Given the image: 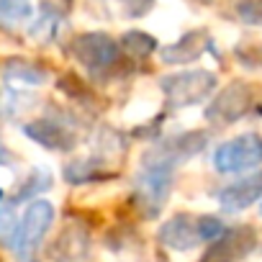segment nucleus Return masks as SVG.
Listing matches in <instances>:
<instances>
[{"label": "nucleus", "instance_id": "1", "mask_svg": "<svg viewBox=\"0 0 262 262\" xmlns=\"http://www.w3.org/2000/svg\"><path fill=\"white\" fill-rule=\"evenodd\" d=\"M175 167L178 162L160 144L144 152L139 172L134 178V208L142 219H157L165 208L172 190Z\"/></svg>", "mask_w": 262, "mask_h": 262}, {"label": "nucleus", "instance_id": "2", "mask_svg": "<svg viewBox=\"0 0 262 262\" xmlns=\"http://www.w3.org/2000/svg\"><path fill=\"white\" fill-rule=\"evenodd\" d=\"M224 231H226V226H224V221L219 216H211V213L193 216V213L183 211V213L170 216L160 226L157 239H160L162 247H167L172 252H190L201 242H213Z\"/></svg>", "mask_w": 262, "mask_h": 262}, {"label": "nucleus", "instance_id": "3", "mask_svg": "<svg viewBox=\"0 0 262 262\" xmlns=\"http://www.w3.org/2000/svg\"><path fill=\"white\" fill-rule=\"evenodd\" d=\"M70 52L93 77H113L126 59L121 54L118 41L105 31H88L75 36Z\"/></svg>", "mask_w": 262, "mask_h": 262}, {"label": "nucleus", "instance_id": "4", "mask_svg": "<svg viewBox=\"0 0 262 262\" xmlns=\"http://www.w3.org/2000/svg\"><path fill=\"white\" fill-rule=\"evenodd\" d=\"M160 90L172 108H188L206 100L216 90V75L211 70H180L160 80Z\"/></svg>", "mask_w": 262, "mask_h": 262}, {"label": "nucleus", "instance_id": "5", "mask_svg": "<svg viewBox=\"0 0 262 262\" xmlns=\"http://www.w3.org/2000/svg\"><path fill=\"white\" fill-rule=\"evenodd\" d=\"M257 100H259V88L254 82L234 80L226 88H221L216 98H211V103L206 105V118L213 126H231L242 116H247Z\"/></svg>", "mask_w": 262, "mask_h": 262}, {"label": "nucleus", "instance_id": "6", "mask_svg": "<svg viewBox=\"0 0 262 262\" xmlns=\"http://www.w3.org/2000/svg\"><path fill=\"white\" fill-rule=\"evenodd\" d=\"M213 170L221 175H242L262 165V137L254 131L239 134L229 142H221L213 149Z\"/></svg>", "mask_w": 262, "mask_h": 262}, {"label": "nucleus", "instance_id": "7", "mask_svg": "<svg viewBox=\"0 0 262 262\" xmlns=\"http://www.w3.org/2000/svg\"><path fill=\"white\" fill-rule=\"evenodd\" d=\"M257 242H259V236H257L254 226H249V224L231 226L206 247V252L201 254L198 262H242L244 257H249L254 252Z\"/></svg>", "mask_w": 262, "mask_h": 262}, {"label": "nucleus", "instance_id": "8", "mask_svg": "<svg viewBox=\"0 0 262 262\" xmlns=\"http://www.w3.org/2000/svg\"><path fill=\"white\" fill-rule=\"evenodd\" d=\"M219 206L226 213H239L262 198V172H247L219 190Z\"/></svg>", "mask_w": 262, "mask_h": 262}, {"label": "nucleus", "instance_id": "9", "mask_svg": "<svg viewBox=\"0 0 262 262\" xmlns=\"http://www.w3.org/2000/svg\"><path fill=\"white\" fill-rule=\"evenodd\" d=\"M121 172V162L108 160L103 155H90L72 160L64 167V180L72 185H85V183H108Z\"/></svg>", "mask_w": 262, "mask_h": 262}, {"label": "nucleus", "instance_id": "10", "mask_svg": "<svg viewBox=\"0 0 262 262\" xmlns=\"http://www.w3.org/2000/svg\"><path fill=\"white\" fill-rule=\"evenodd\" d=\"M206 49H211V36H208V31L195 29V31L183 34L178 41L160 47V59L165 64H190V62L201 59L206 54Z\"/></svg>", "mask_w": 262, "mask_h": 262}, {"label": "nucleus", "instance_id": "11", "mask_svg": "<svg viewBox=\"0 0 262 262\" xmlns=\"http://www.w3.org/2000/svg\"><path fill=\"white\" fill-rule=\"evenodd\" d=\"M29 134L34 137V142H39L54 152H70L77 144L75 128H70L67 121H62V118H41L29 126Z\"/></svg>", "mask_w": 262, "mask_h": 262}, {"label": "nucleus", "instance_id": "12", "mask_svg": "<svg viewBox=\"0 0 262 262\" xmlns=\"http://www.w3.org/2000/svg\"><path fill=\"white\" fill-rule=\"evenodd\" d=\"M54 221V208L52 203L47 201H36L29 206L26 216H24V224H21V244L24 247H34L41 242V236L49 231Z\"/></svg>", "mask_w": 262, "mask_h": 262}, {"label": "nucleus", "instance_id": "13", "mask_svg": "<svg viewBox=\"0 0 262 262\" xmlns=\"http://www.w3.org/2000/svg\"><path fill=\"white\" fill-rule=\"evenodd\" d=\"M157 144L180 165V162H188L190 157H195L198 152H203V147L208 144V134L206 131H183V134L167 137Z\"/></svg>", "mask_w": 262, "mask_h": 262}, {"label": "nucleus", "instance_id": "14", "mask_svg": "<svg viewBox=\"0 0 262 262\" xmlns=\"http://www.w3.org/2000/svg\"><path fill=\"white\" fill-rule=\"evenodd\" d=\"M118 47H121V54H123L128 62H142V59H147L149 54H155V52L160 49L157 41H155L147 31H126V34L121 36Z\"/></svg>", "mask_w": 262, "mask_h": 262}, {"label": "nucleus", "instance_id": "15", "mask_svg": "<svg viewBox=\"0 0 262 262\" xmlns=\"http://www.w3.org/2000/svg\"><path fill=\"white\" fill-rule=\"evenodd\" d=\"M59 88H62L72 100H77L80 105H88V111H98V108H100V100H98L95 90H93L90 85H85L77 75H64L62 82H59Z\"/></svg>", "mask_w": 262, "mask_h": 262}, {"label": "nucleus", "instance_id": "16", "mask_svg": "<svg viewBox=\"0 0 262 262\" xmlns=\"http://www.w3.org/2000/svg\"><path fill=\"white\" fill-rule=\"evenodd\" d=\"M234 13L242 24L262 29V0H231Z\"/></svg>", "mask_w": 262, "mask_h": 262}, {"label": "nucleus", "instance_id": "17", "mask_svg": "<svg viewBox=\"0 0 262 262\" xmlns=\"http://www.w3.org/2000/svg\"><path fill=\"white\" fill-rule=\"evenodd\" d=\"M236 62L247 70H262V44L236 47Z\"/></svg>", "mask_w": 262, "mask_h": 262}, {"label": "nucleus", "instance_id": "18", "mask_svg": "<svg viewBox=\"0 0 262 262\" xmlns=\"http://www.w3.org/2000/svg\"><path fill=\"white\" fill-rule=\"evenodd\" d=\"M155 6V0H121V11L128 18H139Z\"/></svg>", "mask_w": 262, "mask_h": 262}, {"label": "nucleus", "instance_id": "19", "mask_svg": "<svg viewBox=\"0 0 262 262\" xmlns=\"http://www.w3.org/2000/svg\"><path fill=\"white\" fill-rule=\"evenodd\" d=\"M44 6L54 13V16H64L72 8V0H44Z\"/></svg>", "mask_w": 262, "mask_h": 262}, {"label": "nucleus", "instance_id": "20", "mask_svg": "<svg viewBox=\"0 0 262 262\" xmlns=\"http://www.w3.org/2000/svg\"><path fill=\"white\" fill-rule=\"evenodd\" d=\"M198 3H211V0H198Z\"/></svg>", "mask_w": 262, "mask_h": 262}]
</instances>
